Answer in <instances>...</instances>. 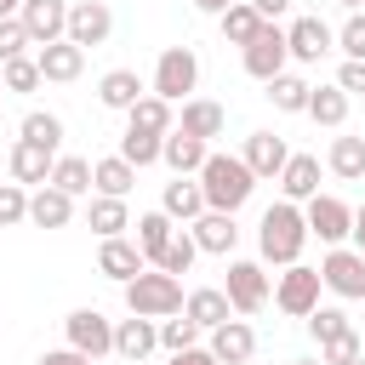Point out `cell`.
<instances>
[{
	"instance_id": "18",
	"label": "cell",
	"mask_w": 365,
	"mask_h": 365,
	"mask_svg": "<svg viewBox=\"0 0 365 365\" xmlns=\"http://www.w3.org/2000/svg\"><path fill=\"white\" fill-rule=\"evenodd\" d=\"M34 68H40V80L68 86V80H80V74H86V51H80V46H68V40H51V46H40V51H34Z\"/></svg>"
},
{
	"instance_id": "58",
	"label": "cell",
	"mask_w": 365,
	"mask_h": 365,
	"mask_svg": "<svg viewBox=\"0 0 365 365\" xmlns=\"http://www.w3.org/2000/svg\"><path fill=\"white\" fill-rule=\"evenodd\" d=\"M245 365H251V359H245Z\"/></svg>"
},
{
	"instance_id": "51",
	"label": "cell",
	"mask_w": 365,
	"mask_h": 365,
	"mask_svg": "<svg viewBox=\"0 0 365 365\" xmlns=\"http://www.w3.org/2000/svg\"><path fill=\"white\" fill-rule=\"evenodd\" d=\"M348 240H354V251L365 257V205H354V228H348Z\"/></svg>"
},
{
	"instance_id": "36",
	"label": "cell",
	"mask_w": 365,
	"mask_h": 365,
	"mask_svg": "<svg viewBox=\"0 0 365 365\" xmlns=\"http://www.w3.org/2000/svg\"><path fill=\"white\" fill-rule=\"evenodd\" d=\"M51 188H63L68 200L91 194V160H80V154H57V160H51Z\"/></svg>"
},
{
	"instance_id": "53",
	"label": "cell",
	"mask_w": 365,
	"mask_h": 365,
	"mask_svg": "<svg viewBox=\"0 0 365 365\" xmlns=\"http://www.w3.org/2000/svg\"><path fill=\"white\" fill-rule=\"evenodd\" d=\"M17 6H23V0H0V17H17Z\"/></svg>"
},
{
	"instance_id": "47",
	"label": "cell",
	"mask_w": 365,
	"mask_h": 365,
	"mask_svg": "<svg viewBox=\"0 0 365 365\" xmlns=\"http://www.w3.org/2000/svg\"><path fill=\"white\" fill-rule=\"evenodd\" d=\"M336 91L354 103V97H365V63H342L336 68Z\"/></svg>"
},
{
	"instance_id": "4",
	"label": "cell",
	"mask_w": 365,
	"mask_h": 365,
	"mask_svg": "<svg viewBox=\"0 0 365 365\" xmlns=\"http://www.w3.org/2000/svg\"><path fill=\"white\" fill-rule=\"evenodd\" d=\"M222 297H228L234 319H251V314H262V308H268L274 279H268V268H262V262L234 257V262H228V279H222Z\"/></svg>"
},
{
	"instance_id": "13",
	"label": "cell",
	"mask_w": 365,
	"mask_h": 365,
	"mask_svg": "<svg viewBox=\"0 0 365 365\" xmlns=\"http://www.w3.org/2000/svg\"><path fill=\"white\" fill-rule=\"evenodd\" d=\"M285 51H291V63H319L325 51H336V29L325 17H297L285 29Z\"/></svg>"
},
{
	"instance_id": "35",
	"label": "cell",
	"mask_w": 365,
	"mask_h": 365,
	"mask_svg": "<svg viewBox=\"0 0 365 365\" xmlns=\"http://www.w3.org/2000/svg\"><path fill=\"white\" fill-rule=\"evenodd\" d=\"M217 29H222V40H228V46H240V51H245V46L257 40V29H262V17L251 11V0H234V6H228V11L217 17Z\"/></svg>"
},
{
	"instance_id": "41",
	"label": "cell",
	"mask_w": 365,
	"mask_h": 365,
	"mask_svg": "<svg viewBox=\"0 0 365 365\" xmlns=\"http://www.w3.org/2000/svg\"><path fill=\"white\" fill-rule=\"evenodd\" d=\"M0 86H6V91H17V97H29V91H40L46 80H40L34 57H11V63H0Z\"/></svg>"
},
{
	"instance_id": "52",
	"label": "cell",
	"mask_w": 365,
	"mask_h": 365,
	"mask_svg": "<svg viewBox=\"0 0 365 365\" xmlns=\"http://www.w3.org/2000/svg\"><path fill=\"white\" fill-rule=\"evenodd\" d=\"M194 6H200V11H211V17H222V11L234 6V0H194Z\"/></svg>"
},
{
	"instance_id": "56",
	"label": "cell",
	"mask_w": 365,
	"mask_h": 365,
	"mask_svg": "<svg viewBox=\"0 0 365 365\" xmlns=\"http://www.w3.org/2000/svg\"><path fill=\"white\" fill-rule=\"evenodd\" d=\"M0 97H6V86H0Z\"/></svg>"
},
{
	"instance_id": "34",
	"label": "cell",
	"mask_w": 365,
	"mask_h": 365,
	"mask_svg": "<svg viewBox=\"0 0 365 365\" xmlns=\"http://www.w3.org/2000/svg\"><path fill=\"white\" fill-rule=\"evenodd\" d=\"M17 137L34 143V148H46V154H63V120H57L51 108H29L23 125H17Z\"/></svg>"
},
{
	"instance_id": "37",
	"label": "cell",
	"mask_w": 365,
	"mask_h": 365,
	"mask_svg": "<svg viewBox=\"0 0 365 365\" xmlns=\"http://www.w3.org/2000/svg\"><path fill=\"white\" fill-rule=\"evenodd\" d=\"M308 91H314V86H308L302 74H291V68L268 80V103H274L279 114H302V108H308Z\"/></svg>"
},
{
	"instance_id": "31",
	"label": "cell",
	"mask_w": 365,
	"mask_h": 365,
	"mask_svg": "<svg viewBox=\"0 0 365 365\" xmlns=\"http://www.w3.org/2000/svg\"><path fill=\"white\" fill-rule=\"evenodd\" d=\"M86 228H91L97 240H120V234L131 228V211H125V200L91 194V205H86Z\"/></svg>"
},
{
	"instance_id": "45",
	"label": "cell",
	"mask_w": 365,
	"mask_h": 365,
	"mask_svg": "<svg viewBox=\"0 0 365 365\" xmlns=\"http://www.w3.org/2000/svg\"><path fill=\"white\" fill-rule=\"evenodd\" d=\"M354 359H365V336L359 331H348V336H336V342L319 348V365H354Z\"/></svg>"
},
{
	"instance_id": "23",
	"label": "cell",
	"mask_w": 365,
	"mask_h": 365,
	"mask_svg": "<svg viewBox=\"0 0 365 365\" xmlns=\"http://www.w3.org/2000/svg\"><path fill=\"white\" fill-rule=\"evenodd\" d=\"M205 154L211 148L200 137H182V131H165V143H160V165H171V177H200Z\"/></svg>"
},
{
	"instance_id": "8",
	"label": "cell",
	"mask_w": 365,
	"mask_h": 365,
	"mask_svg": "<svg viewBox=\"0 0 365 365\" xmlns=\"http://www.w3.org/2000/svg\"><path fill=\"white\" fill-rule=\"evenodd\" d=\"M302 222H308V240H319L325 251L331 245H348V228H354V205L336 200V194H314L302 205Z\"/></svg>"
},
{
	"instance_id": "40",
	"label": "cell",
	"mask_w": 365,
	"mask_h": 365,
	"mask_svg": "<svg viewBox=\"0 0 365 365\" xmlns=\"http://www.w3.org/2000/svg\"><path fill=\"white\" fill-rule=\"evenodd\" d=\"M160 143H165V137H148V131H125V137H120V160H125L131 171H143V165H160Z\"/></svg>"
},
{
	"instance_id": "20",
	"label": "cell",
	"mask_w": 365,
	"mask_h": 365,
	"mask_svg": "<svg viewBox=\"0 0 365 365\" xmlns=\"http://www.w3.org/2000/svg\"><path fill=\"white\" fill-rule=\"evenodd\" d=\"M274 182H279V194H285L291 205H308V200L319 194V154H291Z\"/></svg>"
},
{
	"instance_id": "39",
	"label": "cell",
	"mask_w": 365,
	"mask_h": 365,
	"mask_svg": "<svg viewBox=\"0 0 365 365\" xmlns=\"http://www.w3.org/2000/svg\"><path fill=\"white\" fill-rule=\"evenodd\" d=\"M348 331H354V325H348V314H342L336 302H319V308L308 314V336H314L319 348H325V342H336V336H348Z\"/></svg>"
},
{
	"instance_id": "6",
	"label": "cell",
	"mask_w": 365,
	"mask_h": 365,
	"mask_svg": "<svg viewBox=\"0 0 365 365\" xmlns=\"http://www.w3.org/2000/svg\"><path fill=\"white\" fill-rule=\"evenodd\" d=\"M319 291H325V285H319V268L291 262V268L274 274V297H268V302H274L279 314H291V319H308V314L319 308Z\"/></svg>"
},
{
	"instance_id": "15",
	"label": "cell",
	"mask_w": 365,
	"mask_h": 365,
	"mask_svg": "<svg viewBox=\"0 0 365 365\" xmlns=\"http://www.w3.org/2000/svg\"><path fill=\"white\" fill-rule=\"evenodd\" d=\"M188 240L200 245V257H228V251L240 245V222H234L228 211H200V217L188 222Z\"/></svg>"
},
{
	"instance_id": "9",
	"label": "cell",
	"mask_w": 365,
	"mask_h": 365,
	"mask_svg": "<svg viewBox=\"0 0 365 365\" xmlns=\"http://www.w3.org/2000/svg\"><path fill=\"white\" fill-rule=\"evenodd\" d=\"M63 336H68V348L86 354V359L114 354V319H108L103 308H74V314L63 319Z\"/></svg>"
},
{
	"instance_id": "2",
	"label": "cell",
	"mask_w": 365,
	"mask_h": 365,
	"mask_svg": "<svg viewBox=\"0 0 365 365\" xmlns=\"http://www.w3.org/2000/svg\"><path fill=\"white\" fill-rule=\"evenodd\" d=\"M200 194H205V211H240L251 194H257V177L245 171V160L240 154H205V165H200Z\"/></svg>"
},
{
	"instance_id": "24",
	"label": "cell",
	"mask_w": 365,
	"mask_h": 365,
	"mask_svg": "<svg viewBox=\"0 0 365 365\" xmlns=\"http://www.w3.org/2000/svg\"><path fill=\"white\" fill-rule=\"evenodd\" d=\"M51 160H57V154H46V148H34V143L17 137L6 165H11V182H23V188H46V182H51Z\"/></svg>"
},
{
	"instance_id": "28",
	"label": "cell",
	"mask_w": 365,
	"mask_h": 365,
	"mask_svg": "<svg viewBox=\"0 0 365 365\" xmlns=\"http://www.w3.org/2000/svg\"><path fill=\"white\" fill-rule=\"evenodd\" d=\"M177 125V108L171 103H160L154 91H143L131 108H125V131H148V137H165Z\"/></svg>"
},
{
	"instance_id": "32",
	"label": "cell",
	"mask_w": 365,
	"mask_h": 365,
	"mask_svg": "<svg viewBox=\"0 0 365 365\" xmlns=\"http://www.w3.org/2000/svg\"><path fill=\"white\" fill-rule=\"evenodd\" d=\"M302 114H308L314 125H325V131H342V125H348V97L336 91V80H331V86H314Z\"/></svg>"
},
{
	"instance_id": "16",
	"label": "cell",
	"mask_w": 365,
	"mask_h": 365,
	"mask_svg": "<svg viewBox=\"0 0 365 365\" xmlns=\"http://www.w3.org/2000/svg\"><path fill=\"white\" fill-rule=\"evenodd\" d=\"M171 131H182V137H200V143L211 148V137H222V131H228V108H222V103H211V97H188Z\"/></svg>"
},
{
	"instance_id": "43",
	"label": "cell",
	"mask_w": 365,
	"mask_h": 365,
	"mask_svg": "<svg viewBox=\"0 0 365 365\" xmlns=\"http://www.w3.org/2000/svg\"><path fill=\"white\" fill-rule=\"evenodd\" d=\"M336 51L342 63H365V11H348V23L336 29Z\"/></svg>"
},
{
	"instance_id": "14",
	"label": "cell",
	"mask_w": 365,
	"mask_h": 365,
	"mask_svg": "<svg viewBox=\"0 0 365 365\" xmlns=\"http://www.w3.org/2000/svg\"><path fill=\"white\" fill-rule=\"evenodd\" d=\"M240 160H245V171H251L257 182H274V177L285 171L291 148H285V137H274V131H251L245 148H240Z\"/></svg>"
},
{
	"instance_id": "5",
	"label": "cell",
	"mask_w": 365,
	"mask_h": 365,
	"mask_svg": "<svg viewBox=\"0 0 365 365\" xmlns=\"http://www.w3.org/2000/svg\"><path fill=\"white\" fill-rule=\"evenodd\" d=\"M194 86H200V57H194V46H165L160 51V63H154V97L160 103H188L194 97Z\"/></svg>"
},
{
	"instance_id": "33",
	"label": "cell",
	"mask_w": 365,
	"mask_h": 365,
	"mask_svg": "<svg viewBox=\"0 0 365 365\" xmlns=\"http://www.w3.org/2000/svg\"><path fill=\"white\" fill-rule=\"evenodd\" d=\"M131 228H137V251H143V262L154 268V262H160V251L171 245V234H177V222H171L165 211H143V217H137Z\"/></svg>"
},
{
	"instance_id": "49",
	"label": "cell",
	"mask_w": 365,
	"mask_h": 365,
	"mask_svg": "<svg viewBox=\"0 0 365 365\" xmlns=\"http://www.w3.org/2000/svg\"><path fill=\"white\" fill-rule=\"evenodd\" d=\"M40 365H97V359H86L74 348H51V354H40Z\"/></svg>"
},
{
	"instance_id": "1",
	"label": "cell",
	"mask_w": 365,
	"mask_h": 365,
	"mask_svg": "<svg viewBox=\"0 0 365 365\" xmlns=\"http://www.w3.org/2000/svg\"><path fill=\"white\" fill-rule=\"evenodd\" d=\"M302 245H308L302 205H291V200H274V205L262 211V222H257V251H262V262H274V268H291V262H302Z\"/></svg>"
},
{
	"instance_id": "7",
	"label": "cell",
	"mask_w": 365,
	"mask_h": 365,
	"mask_svg": "<svg viewBox=\"0 0 365 365\" xmlns=\"http://www.w3.org/2000/svg\"><path fill=\"white\" fill-rule=\"evenodd\" d=\"M319 285L336 297V302H365V257L354 245H331L319 257Z\"/></svg>"
},
{
	"instance_id": "3",
	"label": "cell",
	"mask_w": 365,
	"mask_h": 365,
	"mask_svg": "<svg viewBox=\"0 0 365 365\" xmlns=\"http://www.w3.org/2000/svg\"><path fill=\"white\" fill-rule=\"evenodd\" d=\"M120 291H125V314H137V319H171V314H182V297H188L182 279H171L160 268H143Z\"/></svg>"
},
{
	"instance_id": "22",
	"label": "cell",
	"mask_w": 365,
	"mask_h": 365,
	"mask_svg": "<svg viewBox=\"0 0 365 365\" xmlns=\"http://www.w3.org/2000/svg\"><path fill=\"white\" fill-rule=\"evenodd\" d=\"M325 171H331L336 182H365V137H354V131L331 137V148H325Z\"/></svg>"
},
{
	"instance_id": "42",
	"label": "cell",
	"mask_w": 365,
	"mask_h": 365,
	"mask_svg": "<svg viewBox=\"0 0 365 365\" xmlns=\"http://www.w3.org/2000/svg\"><path fill=\"white\" fill-rule=\"evenodd\" d=\"M160 348H165V354L200 348V325H194L188 314H171V319H160Z\"/></svg>"
},
{
	"instance_id": "30",
	"label": "cell",
	"mask_w": 365,
	"mask_h": 365,
	"mask_svg": "<svg viewBox=\"0 0 365 365\" xmlns=\"http://www.w3.org/2000/svg\"><path fill=\"white\" fill-rule=\"evenodd\" d=\"M137 188V171L120 160V154H103V160H91V194H108V200H125Z\"/></svg>"
},
{
	"instance_id": "46",
	"label": "cell",
	"mask_w": 365,
	"mask_h": 365,
	"mask_svg": "<svg viewBox=\"0 0 365 365\" xmlns=\"http://www.w3.org/2000/svg\"><path fill=\"white\" fill-rule=\"evenodd\" d=\"M11 57H29V34L17 17H0V63H11Z\"/></svg>"
},
{
	"instance_id": "55",
	"label": "cell",
	"mask_w": 365,
	"mask_h": 365,
	"mask_svg": "<svg viewBox=\"0 0 365 365\" xmlns=\"http://www.w3.org/2000/svg\"><path fill=\"white\" fill-rule=\"evenodd\" d=\"M291 365H319V359H291Z\"/></svg>"
},
{
	"instance_id": "54",
	"label": "cell",
	"mask_w": 365,
	"mask_h": 365,
	"mask_svg": "<svg viewBox=\"0 0 365 365\" xmlns=\"http://www.w3.org/2000/svg\"><path fill=\"white\" fill-rule=\"evenodd\" d=\"M336 6H348V11H354V6H359V0H336Z\"/></svg>"
},
{
	"instance_id": "48",
	"label": "cell",
	"mask_w": 365,
	"mask_h": 365,
	"mask_svg": "<svg viewBox=\"0 0 365 365\" xmlns=\"http://www.w3.org/2000/svg\"><path fill=\"white\" fill-rule=\"evenodd\" d=\"M251 11H257L262 23H279V17L291 11V0H251Z\"/></svg>"
},
{
	"instance_id": "38",
	"label": "cell",
	"mask_w": 365,
	"mask_h": 365,
	"mask_svg": "<svg viewBox=\"0 0 365 365\" xmlns=\"http://www.w3.org/2000/svg\"><path fill=\"white\" fill-rule=\"evenodd\" d=\"M194 257H200V245L188 240V228H177V234H171V245L160 251V262H154V268H160V274H171V279H182V274L194 268Z\"/></svg>"
},
{
	"instance_id": "11",
	"label": "cell",
	"mask_w": 365,
	"mask_h": 365,
	"mask_svg": "<svg viewBox=\"0 0 365 365\" xmlns=\"http://www.w3.org/2000/svg\"><path fill=\"white\" fill-rule=\"evenodd\" d=\"M17 23H23L29 46L40 51V46H51V40L68 34V0H23L17 6Z\"/></svg>"
},
{
	"instance_id": "10",
	"label": "cell",
	"mask_w": 365,
	"mask_h": 365,
	"mask_svg": "<svg viewBox=\"0 0 365 365\" xmlns=\"http://www.w3.org/2000/svg\"><path fill=\"white\" fill-rule=\"evenodd\" d=\"M240 63H245V74L262 80V86H268L274 74H285V63H291V51H285V29H279V23H262L257 40L240 51Z\"/></svg>"
},
{
	"instance_id": "29",
	"label": "cell",
	"mask_w": 365,
	"mask_h": 365,
	"mask_svg": "<svg viewBox=\"0 0 365 365\" xmlns=\"http://www.w3.org/2000/svg\"><path fill=\"white\" fill-rule=\"evenodd\" d=\"M182 314H188L200 331H217L222 319H234V308H228L222 285H200V291H188V297H182Z\"/></svg>"
},
{
	"instance_id": "50",
	"label": "cell",
	"mask_w": 365,
	"mask_h": 365,
	"mask_svg": "<svg viewBox=\"0 0 365 365\" xmlns=\"http://www.w3.org/2000/svg\"><path fill=\"white\" fill-rule=\"evenodd\" d=\"M171 365H217V359H211V348H182V354H171Z\"/></svg>"
},
{
	"instance_id": "44",
	"label": "cell",
	"mask_w": 365,
	"mask_h": 365,
	"mask_svg": "<svg viewBox=\"0 0 365 365\" xmlns=\"http://www.w3.org/2000/svg\"><path fill=\"white\" fill-rule=\"evenodd\" d=\"M29 222V188L23 182H0V228Z\"/></svg>"
},
{
	"instance_id": "21",
	"label": "cell",
	"mask_w": 365,
	"mask_h": 365,
	"mask_svg": "<svg viewBox=\"0 0 365 365\" xmlns=\"http://www.w3.org/2000/svg\"><path fill=\"white\" fill-rule=\"evenodd\" d=\"M154 348H160V319H137V314H131V319H114V354H120V359L137 365V359H148Z\"/></svg>"
},
{
	"instance_id": "26",
	"label": "cell",
	"mask_w": 365,
	"mask_h": 365,
	"mask_svg": "<svg viewBox=\"0 0 365 365\" xmlns=\"http://www.w3.org/2000/svg\"><path fill=\"white\" fill-rule=\"evenodd\" d=\"M29 222L34 228H68L74 222V200L63 194V188H29Z\"/></svg>"
},
{
	"instance_id": "17",
	"label": "cell",
	"mask_w": 365,
	"mask_h": 365,
	"mask_svg": "<svg viewBox=\"0 0 365 365\" xmlns=\"http://www.w3.org/2000/svg\"><path fill=\"white\" fill-rule=\"evenodd\" d=\"M205 336H211L205 348H211L217 365H245V359H257V331H251L245 319H222V325L205 331Z\"/></svg>"
},
{
	"instance_id": "12",
	"label": "cell",
	"mask_w": 365,
	"mask_h": 365,
	"mask_svg": "<svg viewBox=\"0 0 365 365\" xmlns=\"http://www.w3.org/2000/svg\"><path fill=\"white\" fill-rule=\"evenodd\" d=\"M114 34V11L103 6V0H68V46H80V51H91V46H103Z\"/></svg>"
},
{
	"instance_id": "57",
	"label": "cell",
	"mask_w": 365,
	"mask_h": 365,
	"mask_svg": "<svg viewBox=\"0 0 365 365\" xmlns=\"http://www.w3.org/2000/svg\"><path fill=\"white\" fill-rule=\"evenodd\" d=\"M354 365H365V359H354Z\"/></svg>"
},
{
	"instance_id": "19",
	"label": "cell",
	"mask_w": 365,
	"mask_h": 365,
	"mask_svg": "<svg viewBox=\"0 0 365 365\" xmlns=\"http://www.w3.org/2000/svg\"><path fill=\"white\" fill-rule=\"evenodd\" d=\"M143 268H148V262H143L137 240H125V234H120V240H103V245H97V274H108L114 285H131Z\"/></svg>"
},
{
	"instance_id": "27",
	"label": "cell",
	"mask_w": 365,
	"mask_h": 365,
	"mask_svg": "<svg viewBox=\"0 0 365 365\" xmlns=\"http://www.w3.org/2000/svg\"><path fill=\"white\" fill-rule=\"evenodd\" d=\"M143 91H148V86L137 80V68H108V74L97 80V103H103L108 114H125V108H131Z\"/></svg>"
},
{
	"instance_id": "25",
	"label": "cell",
	"mask_w": 365,
	"mask_h": 365,
	"mask_svg": "<svg viewBox=\"0 0 365 365\" xmlns=\"http://www.w3.org/2000/svg\"><path fill=\"white\" fill-rule=\"evenodd\" d=\"M160 211L182 228V222H194L200 211H205V194H200V177H171L165 182V194H160Z\"/></svg>"
}]
</instances>
